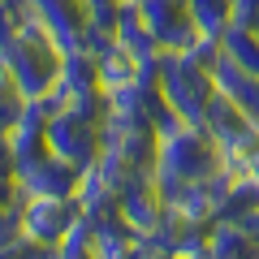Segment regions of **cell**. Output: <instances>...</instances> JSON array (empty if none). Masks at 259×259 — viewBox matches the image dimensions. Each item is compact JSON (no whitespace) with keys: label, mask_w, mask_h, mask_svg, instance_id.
I'll use <instances>...</instances> for the list:
<instances>
[{"label":"cell","mask_w":259,"mask_h":259,"mask_svg":"<svg viewBox=\"0 0 259 259\" xmlns=\"http://www.w3.org/2000/svg\"><path fill=\"white\" fill-rule=\"evenodd\" d=\"M160 164L173 168V177L194 182V177H212V143L194 130H182L177 121H164V143H160Z\"/></svg>","instance_id":"obj_1"},{"label":"cell","mask_w":259,"mask_h":259,"mask_svg":"<svg viewBox=\"0 0 259 259\" xmlns=\"http://www.w3.org/2000/svg\"><path fill=\"white\" fill-rule=\"evenodd\" d=\"M78 207L82 203L65 199V194H35V203L22 207V229H26L35 242H56V238H65V229L78 221Z\"/></svg>","instance_id":"obj_2"},{"label":"cell","mask_w":259,"mask_h":259,"mask_svg":"<svg viewBox=\"0 0 259 259\" xmlns=\"http://www.w3.org/2000/svg\"><path fill=\"white\" fill-rule=\"evenodd\" d=\"M48 147H52L56 156H65L69 164H87V160L95 156V134H91V125H87V117L74 112V108L52 112V121H48Z\"/></svg>","instance_id":"obj_3"},{"label":"cell","mask_w":259,"mask_h":259,"mask_svg":"<svg viewBox=\"0 0 259 259\" xmlns=\"http://www.w3.org/2000/svg\"><path fill=\"white\" fill-rule=\"evenodd\" d=\"M22 168V186L26 190H35V194H69L78 186V173L74 168L78 164H69L65 156H35V160H26V164H18Z\"/></svg>","instance_id":"obj_4"},{"label":"cell","mask_w":259,"mask_h":259,"mask_svg":"<svg viewBox=\"0 0 259 259\" xmlns=\"http://www.w3.org/2000/svg\"><path fill=\"white\" fill-rule=\"evenodd\" d=\"M190 18L199 22V30H207V35H225V26L233 22V9L225 0H190Z\"/></svg>","instance_id":"obj_5"},{"label":"cell","mask_w":259,"mask_h":259,"mask_svg":"<svg viewBox=\"0 0 259 259\" xmlns=\"http://www.w3.org/2000/svg\"><path fill=\"white\" fill-rule=\"evenodd\" d=\"M246 229H242V225H233V229H221L216 233L212 242H207V250H212V255H238V250H255V246H246Z\"/></svg>","instance_id":"obj_6"},{"label":"cell","mask_w":259,"mask_h":259,"mask_svg":"<svg viewBox=\"0 0 259 259\" xmlns=\"http://www.w3.org/2000/svg\"><path fill=\"white\" fill-rule=\"evenodd\" d=\"M229 9H233V22H229V26H255V22H259V0H233V5H229Z\"/></svg>","instance_id":"obj_7"}]
</instances>
